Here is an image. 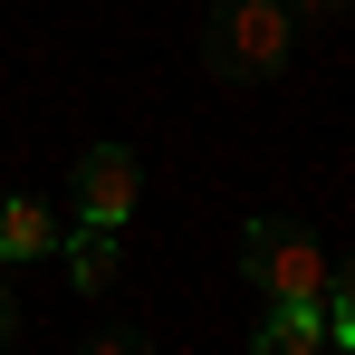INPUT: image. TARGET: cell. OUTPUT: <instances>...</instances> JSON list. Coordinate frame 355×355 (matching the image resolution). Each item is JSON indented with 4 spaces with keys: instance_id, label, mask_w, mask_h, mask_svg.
<instances>
[{
    "instance_id": "obj_1",
    "label": "cell",
    "mask_w": 355,
    "mask_h": 355,
    "mask_svg": "<svg viewBox=\"0 0 355 355\" xmlns=\"http://www.w3.org/2000/svg\"><path fill=\"white\" fill-rule=\"evenodd\" d=\"M202 58H211V77H279V67L297 58V10L288 0H221L211 19H202Z\"/></svg>"
},
{
    "instance_id": "obj_2",
    "label": "cell",
    "mask_w": 355,
    "mask_h": 355,
    "mask_svg": "<svg viewBox=\"0 0 355 355\" xmlns=\"http://www.w3.org/2000/svg\"><path fill=\"white\" fill-rule=\"evenodd\" d=\"M240 279H250V288L279 307V297H327V279H336V269H327V250L297 231V221L259 211V221L240 231Z\"/></svg>"
},
{
    "instance_id": "obj_3",
    "label": "cell",
    "mask_w": 355,
    "mask_h": 355,
    "mask_svg": "<svg viewBox=\"0 0 355 355\" xmlns=\"http://www.w3.org/2000/svg\"><path fill=\"white\" fill-rule=\"evenodd\" d=\"M135 192H144V164H135L125 144H96V154H77V221H96V231H125V221H135Z\"/></svg>"
},
{
    "instance_id": "obj_4",
    "label": "cell",
    "mask_w": 355,
    "mask_h": 355,
    "mask_svg": "<svg viewBox=\"0 0 355 355\" xmlns=\"http://www.w3.org/2000/svg\"><path fill=\"white\" fill-rule=\"evenodd\" d=\"M58 240H67V221L49 211V202H29V192L0 202V259H49Z\"/></svg>"
},
{
    "instance_id": "obj_5",
    "label": "cell",
    "mask_w": 355,
    "mask_h": 355,
    "mask_svg": "<svg viewBox=\"0 0 355 355\" xmlns=\"http://www.w3.org/2000/svg\"><path fill=\"white\" fill-rule=\"evenodd\" d=\"M67 250V279H77V288L96 297V288H116V231H96V221H77V231L58 240Z\"/></svg>"
},
{
    "instance_id": "obj_6",
    "label": "cell",
    "mask_w": 355,
    "mask_h": 355,
    "mask_svg": "<svg viewBox=\"0 0 355 355\" xmlns=\"http://www.w3.org/2000/svg\"><path fill=\"white\" fill-rule=\"evenodd\" d=\"M327 297H336V307H355V259L336 269V279H327Z\"/></svg>"
},
{
    "instance_id": "obj_7",
    "label": "cell",
    "mask_w": 355,
    "mask_h": 355,
    "mask_svg": "<svg viewBox=\"0 0 355 355\" xmlns=\"http://www.w3.org/2000/svg\"><path fill=\"white\" fill-rule=\"evenodd\" d=\"M0 346H19V307H10V288H0Z\"/></svg>"
},
{
    "instance_id": "obj_8",
    "label": "cell",
    "mask_w": 355,
    "mask_h": 355,
    "mask_svg": "<svg viewBox=\"0 0 355 355\" xmlns=\"http://www.w3.org/2000/svg\"><path fill=\"white\" fill-rule=\"evenodd\" d=\"M288 10H307V19H327V10H346V0H288Z\"/></svg>"
}]
</instances>
